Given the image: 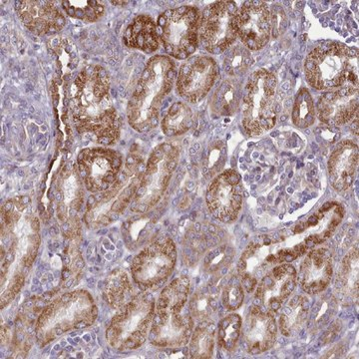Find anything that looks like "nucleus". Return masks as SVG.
<instances>
[{
  "label": "nucleus",
  "mask_w": 359,
  "mask_h": 359,
  "mask_svg": "<svg viewBox=\"0 0 359 359\" xmlns=\"http://www.w3.org/2000/svg\"><path fill=\"white\" fill-rule=\"evenodd\" d=\"M40 223L28 196L1 207V309L15 299L39 252Z\"/></svg>",
  "instance_id": "1"
},
{
  "label": "nucleus",
  "mask_w": 359,
  "mask_h": 359,
  "mask_svg": "<svg viewBox=\"0 0 359 359\" xmlns=\"http://www.w3.org/2000/svg\"><path fill=\"white\" fill-rule=\"evenodd\" d=\"M70 110L79 133L89 135L103 147L120 137V120L111 95L109 72L102 66H85L70 88Z\"/></svg>",
  "instance_id": "2"
},
{
  "label": "nucleus",
  "mask_w": 359,
  "mask_h": 359,
  "mask_svg": "<svg viewBox=\"0 0 359 359\" xmlns=\"http://www.w3.org/2000/svg\"><path fill=\"white\" fill-rule=\"evenodd\" d=\"M176 78L171 58L156 55L148 61L127 105V119L132 128L145 133L157 126L161 108Z\"/></svg>",
  "instance_id": "3"
},
{
  "label": "nucleus",
  "mask_w": 359,
  "mask_h": 359,
  "mask_svg": "<svg viewBox=\"0 0 359 359\" xmlns=\"http://www.w3.org/2000/svg\"><path fill=\"white\" fill-rule=\"evenodd\" d=\"M98 309L93 297L85 290L65 292L45 306L35 323V337L45 347L59 337L90 327L95 323Z\"/></svg>",
  "instance_id": "4"
},
{
  "label": "nucleus",
  "mask_w": 359,
  "mask_h": 359,
  "mask_svg": "<svg viewBox=\"0 0 359 359\" xmlns=\"http://www.w3.org/2000/svg\"><path fill=\"white\" fill-rule=\"evenodd\" d=\"M146 164L141 156H127L117 181L107 190L92 194L86 204L84 221L91 230L104 228L115 221L128 205L140 185Z\"/></svg>",
  "instance_id": "5"
},
{
  "label": "nucleus",
  "mask_w": 359,
  "mask_h": 359,
  "mask_svg": "<svg viewBox=\"0 0 359 359\" xmlns=\"http://www.w3.org/2000/svg\"><path fill=\"white\" fill-rule=\"evenodd\" d=\"M304 72L309 85L318 90L358 85V49L339 42H323L309 54Z\"/></svg>",
  "instance_id": "6"
},
{
  "label": "nucleus",
  "mask_w": 359,
  "mask_h": 359,
  "mask_svg": "<svg viewBox=\"0 0 359 359\" xmlns=\"http://www.w3.org/2000/svg\"><path fill=\"white\" fill-rule=\"evenodd\" d=\"M155 306V297L144 290L118 309L106 330V340L110 347L118 351H131L143 346L150 334Z\"/></svg>",
  "instance_id": "7"
},
{
  "label": "nucleus",
  "mask_w": 359,
  "mask_h": 359,
  "mask_svg": "<svg viewBox=\"0 0 359 359\" xmlns=\"http://www.w3.org/2000/svg\"><path fill=\"white\" fill-rule=\"evenodd\" d=\"M278 80L266 69L255 71L245 85L243 99V126L250 136H259L275 127Z\"/></svg>",
  "instance_id": "8"
},
{
  "label": "nucleus",
  "mask_w": 359,
  "mask_h": 359,
  "mask_svg": "<svg viewBox=\"0 0 359 359\" xmlns=\"http://www.w3.org/2000/svg\"><path fill=\"white\" fill-rule=\"evenodd\" d=\"M180 158V148L174 143H162L151 153L146 163L131 211L145 214L162 199L171 182Z\"/></svg>",
  "instance_id": "9"
},
{
  "label": "nucleus",
  "mask_w": 359,
  "mask_h": 359,
  "mask_svg": "<svg viewBox=\"0 0 359 359\" xmlns=\"http://www.w3.org/2000/svg\"><path fill=\"white\" fill-rule=\"evenodd\" d=\"M201 11L196 6H184L168 9L158 20L160 41L168 55L185 60L199 45Z\"/></svg>",
  "instance_id": "10"
},
{
  "label": "nucleus",
  "mask_w": 359,
  "mask_h": 359,
  "mask_svg": "<svg viewBox=\"0 0 359 359\" xmlns=\"http://www.w3.org/2000/svg\"><path fill=\"white\" fill-rule=\"evenodd\" d=\"M177 249L171 238L161 237L146 245L134 257L132 278L144 290H159L173 273Z\"/></svg>",
  "instance_id": "11"
},
{
  "label": "nucleus",
  "mask_w": 359,
  "mask_h": 359,
  "mask_svg": "<svg viewBox=\"0 0 359 359\" xmlns=\"http://www.w3.org/2000/svg\"><path fill=\"white\" fill-rule=\"evenodd\" d=\"M273 242L264 238V242L250 243L243 252L238 264V273L245 292H254L257 285L269 271L282 264H290L306 255L309 248L299 244L292 249L273 250Z\"/></svg>",
  "instance_id": "12"
},
{
  "label": "nucleus",
  "mask_w": 359,
  "mask_h": 359,
  "mask_svg": "<svg viewBox=\"0 0 359 359\" xmlns=\"http://www.w3.org/2000/svg\"><path fill=\"white\" fill-rule=\"evenodd\" d=\"M124 160L118 151L108 147L85 148L77 156L76 169L88 192L109 189L121 173Z\"/></svg>",
  "instance_id": "13"
},
{
  "label": "nucleus",
  "mask_w": 359,
  "mask_h": 359,
  "mask_svg": "<svg viewBox=\"0 0 359 359\" xmlns=\"http://www.w3.org/2000/svg\"><path fill=\"white\" fill-rule=\"evenodd\" d=\"M238 6L233 1H217L210 4L201 15L199 39L212 54H221L237 39L235 20Z\"/></svg>",
  "instance_id": "14"
},
{
  "label": "nucleus",
  "mask_w": 359,
  "mask_h": 359,
  "mask_svg": "<svg viewBox=\"0 0 359 359\" xmlns=\"http://www.w3.org/2000/svg\"><path fill=\"white\" fill-rule=\"evenodd\" d=\"M244 192L242 177L238 172L226 170L212 180L205 194L208 209L222 223H233L242 211Z\"/></svg>",
  "instance_id": "15"
},
{
  "label": "nucleus",
  "mask_w": 359,
  "mask_h": 359,
  "mask_svg": "<svg viewBox=\"0 0 359 359\" xmlns=\"http://www.w3.org/2000/svg\"><path fill=\"white\" fill-rule=\"evenodd\" d=\"M218 74L214 58L204 55L188 58L177 75V92L186 102L199 103L211 91Z\"/></svg>",
  "instance_id": "16"
},
{
  "label": "nucleus",
  "mask_w": 359,
  "mask_h": 359,
  "mask_svg": "<svg viewBox=\"0 0 359 359\" xmlns=\"http://www.w3.org/2000/svg\"><path fill=\"white\" fill-rule=\"evenodd\" d=\"M236 33L243 44L250 50L264 48L271 36V11L263 1L245 2L238 8L235 20Z\"/></svg>",
  "instance_id": "17"
},
{
  "label": "nucleus",
  "mask_w": 359,
  "mask_h": 359,
  "mask_svg": "<svg viewBox=\"0 0 359 359\" xmlns=\"http://www.w3.org/2000/svg\"><path fill=\"white\" fill-rule=\"evenodd\" d=\"M195 320L188 308L181 313L156 311L149 339L161 348H180L189 344Z\"/></svg>",
  "instance_id": "18"
},
{
  "label": "nucleus",
  "mask_w": 359,
  "mask_h": 359,
  "mask_svg": "<svg viewBox=\"0 0 359 359\" xmlns=\"http://www.w3.org/2000/svg\"><path fill=\"white\" fill-rule=\"evenodd\" d=\"M297 269L290 264L275 266L257 285L256 299L264 311L276 314L297 287Z\"/></svg>",
  "instance_id": "19"
},
{
  "label": "nucleus",
  "mask_w": 359,
  "mask_h": 359,
  "mask_svg": "<svg viewBox=\"0 0 359 359\" xmlns=\"http://www.w3.org/2000/svg\"><path fill=\"white\" fill-rule=\"evenodd\" d=\"M316 113L330 126H344L358 115V85L327 90L318 99Z\"/></svg>",
  "instance_id": "20"
},
{
  "label": "nucleus",
  "mask_w": 359,
  "mask_h": 359,
  "mask_svg": "<svg viewBox=\"0 0 359 359\" xmlns=\"http://www.w3.org/2000/svg\"><path fill=\"white\" fill-rule=\"evenodd\" d=\"M16 13L23 25L37 36H50L66 25L65 14L54 2L25 0L16 4Z\"/></svg>",
  "instance_id": "21"
},
{
  "label": "nucleus",
  "mask_w": 359,
  "mask_h": 359,
  "mask_svg": "<svg viewBox=\"0 0 359 359\" xmlns=\"http://www.w3.org/2000/svg\"><path fill=\"white\" fill-rule=\"evenodd\" d=\"M278 337L275 314L261 306H250L242 327L243 346L252 355L262 354L273 348Z\"/></svg>",
  "instance_id": "22"
},
{
  "label": "nucleus",
  "mask_w": 359,
  "mask_h": 359,
  "mask_svg": "<svg viewBox=\"0 0 359 359\" xmlns=\"http://www.w3.org/2000/svg\"><path fill=\"white\" fill-rule=\"evenodd\" d=\"M332 254L327 248L306 252L297 271V283L306 294H320L332 283L334 276Z\"/></svg>",
  "instance_id": "23"
},
{
  "label": "nucleus",
  "mask_w": 359,
  "mask_h": 359,
  "mask_svg": "<svg viewBox=\"0 0 359 359\" xmlns=\"http://www.w3.org/2000/svg\"><path fill=\"white\" fill-rule=\"evenodd\" d=\"M83 183L78 175L76 165L67 163L56 178L55 198L57 200L58 217L61 222H68V226L78 224L75 218L84 202Z\"/></svg>",
  "instance_id": "24"
},
{
  "label": "nucleus",
  "mask_w": 359,
  "mask_h": 359,
  "mask_svg": "<svg viewBox=\"0 0 359 359\" xmlns=\"http://www.w3.org/2000/svg\"><path fill=\"white\" fill-rule=\"evenodd\" d=\"M358 146L344 140L335 146L327 163L330 183L335 190L344 192L354 183L358 171Z\"/></svg>",
  "instance_id": "25"
},
{
  "label": "nucleus",
  "mask_w": 359,
  "mask_h": 359,
  "mask_svg": "<svg viewBox=\"0 0 359 359\" xmlns=\"http://www.w3.org/2000/svg\"><path fill=\"white\" fill-rule=\"evenodd\" d=\"M344 216V209L339 203H325L316 214L309 217L308 221L297 224L294 233L308 231L309 236L304 244L308 248L323 244L332 237L337 226L341 223Z\"/></svg>",
  "instance_id": "26"
},
{
  "label": "nucleus",
  "mask_w": 359,
  "mask_h": 359,
  "mask_svg": "<svg viewBox=\"0 0 359 359\" xmlns=\"http://www.w3.org/2000/svg\"><path fill=\"white\" fill-rule=\"evenodd\" d=\"M123 40L130 48L146 54L154 53L160 45L158 25L151 16L141 14L135 18L126 28Z\"/></svg>",
  "instance_id": "27"
},
{
  "label": "nucleus",
  "mask_w": 359,
  "mask_h": 359,
  "mask_svg": "<svg viewBox=\"0 0 359 359\" xmlns=\"http://www.w3.org/2000/svg\"><path fill=\"white\" fill-rule=\"evenodd\" d=\"M358 249L354 247L342 259L335 278V290L347 304L356 302L358 299Z\"/></svg>",
  "instance_id": "28"
},
{
  "label": "nucleus",
  "mask_w": 359,
  "mask_h": 359,
  "mask_svg": "<svg viewBox=\"0 0 359 359\" xmlns=\"http://www.w3.org/2000/svg\"><path fill=\"white\" fill-rule=\"evenodd\" d=\"M134 295L133 285L125 269H114L106 278L103 297L111 309L118 311L131 301Z\"/></svg>",
  "instance_id": "29"
},
{
  "label": "nucleus",
  "mask_w": 359,
  "mask_h": 359,
  "mask_svg": "<svg viewBox=\"0 0 359 359\" xmlns=\"http://www.w3.org/2000/svg\"><path fill=\"white\" fill-rule=\"evenodd\" d=\"M189 292L190 280L184 276L175 278L160 292L156 299L155 311L181 313L187 308Z\"/></svg>",
  "instance_id": "30"
},
{
  "label": "nucleus",
  "mask_w": 359,
  "mask_h": 359,
  "mask_svg": "<svg viewBox=\"0 0 359 359\" xmlns=\"http://www.w3.org/2000/svg\"><path fill=\"white\" fill-rule=\"evenodd\" d=\"M309 302L308 297L297 295L290 302H285L280 309L278 327L285 337H292L302 330L308 320Z\"/></svg>",
  "instance_id": "31"
},
{
  "label": "nucleus",
  "mask_w": 359,
  "mask_h": 359,
  "mask_svg": "<svg viewBox=\"0 0 359 359\" xmlns=\"http://www.w3.org/2000/svg\"><path fill=\"white\" fill-rule=\"evenodd\" d=\"M217 327L209 320L201 321L194 328L189 340V355L194 359H209L212 358L216 346Z\"/></svg>",
  "instance_id": "32"
},
{
  "label": "nucleus",
  "mask_w": 359,
  "mask_h": 359,
  "mask_svg": "<svg viewBox=\"0 0 359 359\" xmlns=\"http://www.w3.org/2000/svg\"><path fill=\"white\" fill-rule=\"evenodd\" d=\"M194 116L191 108L183 102H175L162 119V131L168 137H177L192 128Z\"/></svg>",
  "instance_id": "33"
},
{
  "label": "nucleus",
  "mask_w": 359,
  "mask_h": 359,
  "mask_svg": "<svg viewBox=\"0 0 359 359\" xmlns=\"http://www.w3.org/2000/svg\"><path fill=\"white\" fill-rule=\"evenodd\" d=\"M243 320L237 313H231L219 320L217 327V340L219 348L233 351L242 337Z\"/></svg>",
  "instance_id": "34"
},
{
  "label": "nucleus",
  "mask_w": 359,
  "mask_h": 359,
  "mask_svg": "<svg viewBox=\"0 0 359 359\" xmlns=\"http://www.w3.org/2000/svg\"><path fill=\"white\" fill-rule=\"evenodd\" d=\"M61 4L69 18L83 22H95L105 13L103 4L95 0H65Z\"/></svg>",
  "instance_id": "35"
},
{
  "label": "nucleus",
  "mask_w": 359,
  "mask_h": 359,
  "mask_svg": "<svg viewBox=\"0 0 359 359\" xmlns=\"http://www.w3.org/2000/svg\"><path fill=\"white\" fill-rule=\"evenodd\" d=\"M316 119V108L313 97L309 90L302 88L295 98L292 108V122L299 128L306 129L313 124Z\"/></svg>",
  "instance_id": "36"
},
{
  "label": "nucleus",
  "mask_w": 359,
  "mask_h": 359,
  "mask_svg": "<svg viewBox=\"0 0 359 359\" xmlns=\"http://www.w3.org/2000/svg\"><path fill=\"white\" fill-rule=\"evenodd\" d=\"M188 308L194 320H208L218 309L217 295L208 289L198 290L189 302Z\"/></svg>",
  "instance_id": "37"
},
{
  "label": "nucleus",
  "mask_w": 359,
  "mask_h": 359,
  "mask_svg": "<svg viewBox=\"0 0 359 359\" xmlns=\"http://www.w3.org/2000/svg\"><path fill=\"white\" fill-rule=\"evenodd\" d=\"M245 290L241 280H231L226 283L222 294V302L224 308L228 311H233L240 309L244 304Z\"/></svg>",
  "instance_id": "38"
}]
</instances>
